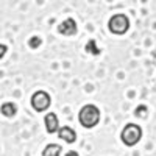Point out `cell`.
Listing matches in <instances>:
<instances>
[{
  "label": "cell",
  "mask_w": 156,
  "mask_h": 156,
  "mask_svg": "<svg viewBox=\"0 0 156 156\" xmlns=\"http://www.w3.org/2000/svg\"><path fill=\"white\" fill-rule=\"evenodd\" d=\"M78 120L84 128H94L100 122V109L95 105H84L78 112Z\"/></svg>",
  "instance_id": "obj_1"
},
{
  "label": "cell",
  "mask_w": 156,
  "mask_h": 156,
  "mask_svg": "<svg viewBox=\"0 0 156 156\" xmlns=\"http://www.w3.org/2000/svg\"><path fill=\"white\" fill-rule=\"evenodd\" d=\"M142 139V128L136 123H126L120 133V140L126 147H134Z\"/></svg>",
  "instance_id": "obj_2"
},
{
  "label": "cell",
  "mask_w": 156,
  "mask_h": 156,
  "mask_svg": "<svg viewBox=\"0 0 156 156\" xmlns=\"http://www.w3.org/2000/svg\"><path fill=\"white\" fill-rule=\"evenodd\" d=\"M108 28L114 34H125L129 28V19L125 14H114L108 22Z\"/></svg>",
  "instance_id": "obj_3"
},
{
  "label": "cell",
  "mask_w": 156,
  "mask_h": 156,
  "mask_svg": "<svg viewBox=\"0 0 156 156\" xmlns=\"http://www.w3.org/2000/svg\"><path fill=\"white\" fill-rule=\"evenodd\" d=\"M51 105V98L45 90H36L31 95V106L36 112H44L50 108Z\"/></svg>",
  "instance_id": "obj_4"
},
{
  "label": "cell",
  "mask_w": 156,
  "mask_h": 156,
  "mask_svg": "<svg viewBox=\"0 0 156 156\" xmlns=\"http://www.w3.org/2000/svg\"><path fill=\"white\" fill-rule=\"evenodd\" d=\"M76 31H78V28H76V22H75L72 17L66 19L64 22H61V23L58 25V33H59V34H64V36H73V34H76Z\"/></svg>",
  "instance_id": "obj_5"
},
{
  "label": "cell",
  "mask_w": 156,
  "mask_h": 156,
  "mask_svg": "<svg viewBox=\"0 0 156 156\" xmlns=\"http://www.w3.org/2000/svg\"><path fill=\"white\" fill-rule=\"evenodd\" d=\"M45 129H47V133L48 134H53L56 131H59V122H58V115L55 112H48L45 115Z\"/></svg>",
  "instance_id": "obj_6"
},
{
  "label": "cell",
  "mask_w": 156,
  "mask_h": 156,
  "mask_svg": "<svg viewBox=\"0 0 156 156\" xmlns=\"http://www.w3.org/2000/svg\"><path fill=\"white\" fill-rule=\"evenodd\" d=\"M58 136H59V139L66 140L67 144H73V142L76 140V133H75V129H72L70 126H62V128H59Z\"/></svg>",
  "instance_id": "obj_7"
},
{
  "label": "cell",
  "mask_w": 156,
  "mask_h": 156,
  "mask_svg": "<svg viewBox=\"0 0 156 156\" xmlns=\"http://www.w3.org/2000/svg\"><path fill=\"white\" fill-rule=\"evenodd\" d=\"M0 111H2V114L6 115V117H12V115H16V112H17V106H16V103L6 101V103H3V105H2Z\"/></svg>",
  "instance_id": "obj_8"
},
{
  "label": "cell",
  "mask_w": 156,
  "mask_h": 156,
  "mask_svg": "<svg viewBox=\"0 0 156 156\" xmlns=\"http://www.w3.org/2000/svg\"><path fill=\"white\" fill-rule=\"evenodd\" d=\"M61 153H62L61 145H58V144H50V145H47V147L44 148L42 156H61Z\"/></svg>",
  "instance_id": "obj_9"
},
{
  "label": "cell",
  "mask_w": 156,
  "mask_h": 156,
  "mask_svg": "<svg viewBox=\"0 0 156 156\" xmlns=\"http://www.w3.org/2000/svg\"><path fill=\"white\" fill-rule=\"evenodd\" d=\"M86 51H87V53H92V55H98V53H100V50L97 48L94 39H90V41L87 42V45H86Z\"/></svg>",
  "instance_id": "obj_10"
},
{
  "label": "cell",
  "mask_w": 156,
  "mask_h": 156,
  "mask_svg": "<svg viewBox=\"0 0 156 156\" xmlns=\"http://www.w3.org/2000/svg\"><path fill=\"white\" fill-rule=\"evenodd\" d=\"M41 37H37V36H33L31 39H30V41H28V45L31 47V48H37L39 45H41Z\"/></svg>",
  "instance_id": "obj_11"
},
{
  "label": "cell",
  "mask_w": 156,
  "mask_h": 156,
  "mask_svg": "<svg viewBox=\"0 0 156 156\" xmlns=\"http://www.w3.org/2000/svg\"><path fill=\"white\" fill-rule=\"evenodd\" d=\"M134 114H136V117H145L147 115V106L145 105H140L139 108H136Z\"/></svg>",
  "instance_id": "obj_12"
},
{
  "label": "cell",
  "mask_w": 156,
  "mask_h": 156,
  "mask_svg": "<svg viewBox=\"0 0 156 156\" xmlns=\"http://www.w3.org/2000/svg\"><path fill=\"white\" fill-rule=\"evenodd\" d=\"M5 51H6V45L2 44V53H0V58H3V56H5Z\"/></svg>",
  "instance_id": "obj_13"
},
{
  "label": "cell",
  "mask_w": 156,
  "mask_h": 156,
  "mask_svg": "<svg viewBox=\"0 0 156 156\" xmlns=\"http://www.w3.org/2000/svg\"><path fill=\"white\" fill-rule=\"evenodd\" d=\"M66 156H78V153H76V151H67Z\"/></svg>",
  "instance_id": "obj_14"
}]
</instances>
